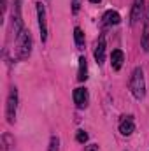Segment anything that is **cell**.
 <instances>
[{"mask_svg": "<svg viewBox=\"0 0 149 151\" xmlns=\"http://www.w3.org/2000/svg\"><path fill=\"white\" fill-rule=\"evenodd\" d=\"M95 60H97L98 65H102L104 60H105V37H104V35H100L98 42H97V47H95Z\"/></svg>", "mask_w": 149, "mask_h": 151, "instance_id": "52a82bcc", "label": "cell"}, {"mask_svg": "<svg viewBox=\"0 0 149 151\" xmlns=\"http://www.w3.org/2000/svg\"><path fill=\"white\" fill-rule=\"evenodd\" d=\"M91 4H98V2H102V0H90Z\"/></svg>", "mask_w": 149, "mask_h": 151, "instance_id": "d6986e66", "label": "cell"}, {"mask_svg": "<svg viewBox=\"0 0 149 151\" xmlns=\"http://www.w3.org/2000/svg\"><path fill=\"white\" fill-rule=\"evenodd\" d=\"M84 151H98V146L97 144H90V146H86Z\"/></svg>", "mask_w": 149, "mask_h": 151, "instance_id": "ac0fdd59", "label": "cell"}, {"mask_svg": "<svg viewBox=\"0 0 149 151\" xmlns=\"http://www.w3.org/2000/svg\"><path fill=\"white\" fill-rule=\"evenodd\" d=\"M79 9H81V0H72V12L77 14Z\"/></svg>", "mask_w": 149, "mask_h": 151, "instance_id": "e0dca14e", "label": "cell"}, {"mask_svg": "<svg viewBox=\"0 0 149 151\" xmlns=\"http://www.w3.org/2000/svg\"><path fill=\"white\" fill-rule=\"evenodd\" d=\"M133 130H135V123H133L132 116H125V118L121 119V123H119V132H121L123 135H132Z\"/></svg>", "mask_w": 149, "mask_h": 151, "instance_id": "ba28073f", "label": "cell"}, {"mask_svg": "<svg viewBox=\"0 0 149 151\" xmlns=\"http://www.w3.org/2000/svg\"><path fill=\"white\" fill-rule=\"evenodd\" d=\"M58 144H60L58 137H51V142H49V150H47V151H58Z\"/></svg>", "mask_w": 149, "mask_h": 151, "instance_id": "2e32d148", "label": "cell"}, {"mask_svg": "<svg viewBox=\"0 0 149 151\" xmlns=\"http://www.w3.org/2000/svg\"><path fill=\"white\" fill-rule=\"evenodd\" d=\"M79 81H86L88 79V63H86V58L81 56L79 58V74H77Z\"/></svg>", "mask_w": 149, "mask_h": 151, "instance_id": "7c38bea8", "label": "cell"}, {"mask_svg": "<svg viewBox=\"0 0 149 151\" xmlns=\"http://www.w3.org/2000/svg\"><path fill=\"white\" fill-rule=\"evenodd\" d=\"M16 109H18V90L11 88L9 97H7V107H5V114H7V121L14 123L16 119Z\"/></svg>", "mask_w": 149, "mask_h": 151, "instance_id": "3957f363", "label": "cell"}, {"mask_svg": "<svg viewBox=\"0 0 149 151\" xmlns=\"http://www.w3.org/2000/svg\"><path fill=\"white\" fill-rule=\"evenodd\" d=\"M142 47L144 51L149 53V11L146 16V23H144V34H142Z\"/></svg>", "mask_w": 149, "mask_h": 151, "instance_id": "4fadbf2b", "label": "cell"}, {"mask_svg": "<svg viewBox=\"0 0 149 151\" xmlns=\"http://www.w3.org/2000/svg\"><path fill=\"white\" fill-rule=\"evenodd\" d=\"M142 4H144V0H135L133 2V7H132V25H135L137 21H139V18H140V14H142Z\"/></svg>", "mask_w": 149, "mask_h": 151, "instance_id": "8fae6325", "label": "cell"}, {"mask_svg": "<svg viewBox=\"0 0 149 151\" xmlns=\"http://www.w3.org/2000/svg\"><path fill=\"white\" fill-rule=\"evenodd\" d=\"M130 90L133 93L135 99H144L146 95V81H144V72L140 67H137L133 72H132V77H130Z\"/></svg>", "mask_w": 149, "mask_h": 151, "instance_id": "6da1fadb", "label": "cell"}, {"mask_svg": "<svg viewBox=\"0 0 149 151\" xmlns=\"http://www.w3.org/2000/svg\"><path fill=\"white\" fill-rule=\"evenodd\" d=\"M19 4H21V0H16V4H14V11H12V21H14L12 30H14V35H16V37L23 32V30H21L23 21H21V7H19Z\"/></svg>", "mask_w": 149, "mask_h": 151, "instance_id": "277c9868", "label": "cell"}, {"mask_svg": "<svg viewBox=\"0 0 149 151\" xmlns=\"http://www.w3.org/2000/svg\"><path fill=\"white\" fill-rule=\"evenodd\" d=\"M88 100H90V97H88V90H84V88H75L74 90L75 106H77L79 109H84V107H88Z\"/></svg>", "mask_w": 149, "mask_h": 151, "instance_id": "8992f818", "label": "cell"}, {"mask_svg": "<svg viewBox=\"0 0 149 151\" xmlns=\"http://www.w3.org/2000/svg\"><path fill=\"white\" fill-rule=\"evenodd\" d=\"M37 16H39V28H40V39L42 42L47 39V25H46V9L39 2L37 4Z\"/></svg>", "mask_w": 149, "mask_h": 151, "instance_id": "5b68a950", "label": "cell"}, {"mask_svg": "<svg viewBox=\"0 0 149 151\" xmlns=\"http://www.w3.org/2000/svg\"><path fill=\"white\" fill-rule=\"evenodd\" d=\"M30 51H32V35H30V32L23 30L16 40V58L25 60L30 56Z\"/></svg>", "mask_w": 149, "mask_h": 151, "instance_id": "7a4b0ae2", "label": "cell"}, {"mask_svg": "<svg viewBox=\"0 0 149 151\" xmlns=\"http://www.w3.org/2000/svg\"><path fill=\"white\" fill-rule=\"evenodd\" d=\"M75 139H77V142L84 144V142L88 141V134H86L84 130H79V132H77V135H75Z\"/></svg>", "mask_w": 149, "mask_h": 151, "instance_id": "9a60e30c", "label": "cell"}, {"mask_svg": "<svg viewBox=\"0 0 149 151\" xmlns=\"http://www.w3.org/2000/svg\"><path fill=\"white\" fill-rule=\"evenodd\" d=\"M119 21H121V16H119L116 11H107V12L104 14V25H107V27L119 25Z\"/></svg>", "mask_w": 149, "mask_h": 151, "instance_id": "30bf717a", "label": "cell"}, {"mask_svg": "<svg viewBox=\"0 0 149 151\" xmlns=\"http://www.w3.org/2000/svg\"><path fill=\"white\" fill-rule=\"evenodd\" d=\"M123 60H125V55H123V51L121 49H114L111 55V65L114 70H119L121 69V65H123Z\"/></svg>", "mask_w": 149, "mask_h": 151, "instance_id": "9c48e42d", "label": "cell"}, {"mask_svg": "<svg viewBox=\"0 0 149 151\" xmlns=\"http://www.w3.org/2000/svg\"><path fill=\"white\" fill-rule=\"evenodd\" d=\"M74 39H75V46L79 47V49H82L84 47V34H82V30L77 27L74 30Z\"/></svg>", "mask_w": 149, "mask_h": 151, "instance_id": "5bb4252c", "label": "cell"}]
</instances>
